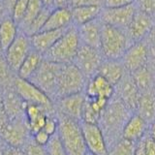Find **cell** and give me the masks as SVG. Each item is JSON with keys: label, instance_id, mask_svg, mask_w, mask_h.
<instances>
[{"label": "cell", "instance_id": "cell-41", "mask_svg": "<svg viewBox=\"0 0 155 155\" xmlns=\"http://www.w3.org/2000/svg\"><path fill=\"white\" fill-rule=\"evenodd\" d=\"M136 7L139 8V11L151 16L155 14V0H138Z\"/></svg>", "mask_w": 155, "mask_h": 155}, {"label": "cell", "instance_id": "cell-45", "mask_svg": "<svg viewBox=\"0 0 155 155\" xmlns=\"http://www.w3.org/2000/svg\"><path fill=\"white\" fill-rule=\"evenodd\" d=\"M54 8H63L68 7V0H53Z\"/></svg>", "mask_w": 155, "mask_h": 155}, {"label": "cell", "instance_id": "cell-36", "mask_svg": "<svg viewBox=\"0 0 155 155\" xmlns=\"http://www.w3.org/2000/svg\"><path fill=\"white\" fill-rule=\"evenodd\" d=\"M47 155H67L57 133L51 137L50 142L45 147Z\"/></svg>", "mask_w": 155, "mask_h": 155}, {"label": "cell", "instance_id": "cell-39", "mask_svg": "<svg viewBox=\"0 0 155 155\" xmlns=\"http://www.w3.org/2000/svg\"><path fill=\"white\" fill-rule=\"evenodd\" d=\"M57 127H58V120H57L56 114L47 115L43 130L50 136H53L57 133Z\"/></svg>", "mask_w": 155, "mask_h": 155}, {"label": "cell", "instance_id": "cell-2", "mask_svg": "<svg viewBox=\"0 0 155 155\" xmlns=\"http://www.w3.org/2000/svg\"><path fill=\"white\" fill-rule=\"evenodd\" d=\"M58 120L57 135L67 155H87L81 121L56 114Z\"/></svg>", "mask_w": 155, "mask_h": 155}, {"label": "cell", "instance_id": "cell-31", "mask_svg": "<svg viewBox=\"0 0 155 155\" xmlns=\"http://www.w3.org/2000/svg\"><path fill=\"white\" fill-rule=\"evenodd\" d=\"M17 75L11 70L2 53L0 54V89L5 90L12 88Z\"/></svg>", "mask_w": 155, "mask_h": 155}, {"label": "cell", "instance_id": "cell-47", "mask_svg": "<svg viewBox=\"0 0 155 155\" xmlns=\"http://www.w3.org/2000/svg\"><path fill=\"white\" fill-rule=\"evenodd\" d=\"M41 1L44 5V7L51 9V10L54 9V3H53V0H41Z\"/></svg>", "mask_w": 155, "mask_h": 155}, {"label": "cell", "instance_id": "cell-51", "mask_svg": "<svg viewBox=\"0 0 155 155\" xmlns=\"http://www.w3.org/2000/svg\"><path fill=\"white\" fill-rule=\"evenodd\" d=\"M3 4L2 1H0V21H1V14H2V10H3Z\"/></svg>", "mask_w": 155, "mask_h": 155}, {"label": "cell", "instance_id": "cell-15", "mask_svg": "<svg viewBox=\"0 0 155 155\" xmlns=\"http://www.w3.org/2000/svg\"><path fill=\"white\" fill-rule=\"evenodd\" d=\"M114 96L117 97L131 111L135 113L140 96V91L128 72H126L123 79L115 86Z\"/></svg>", "mask_w": 155, "mask_h": 155}, {"label": "cell", "instance_id": "cell-56", "mask_svg": "<svg viewBox=\"0 0 155 155\" xmlns=\"http://www.w3.org/2000/svg\"><path fill=\"white\" fill-rule=\"evenodd\" d=\"M87 155H92V154H90V153H87Z\"/></svg>", "mask_w": 155, "mask_h": 155}, {"label": "cell", "instance_id": "cell-17", "mask_svg": "<svg viewBox=\"0 0 155 155\" xmlns=\"http://www.w3.org/2000/svg\"><path fill=\"white\" fill-rule=\"evenodd\" d=\"M1 107L8 119H14L24 116L26 103L12 87V88L2 90Z\"/></svg>", "mask_w": 155, "mask_h": 155}, {"label": "cell", "instance_id": "cell-7", "mask_svg": "<svg viewBox=\"0 0 155 155\" xmlns=\"http://www.w3.org/2000/svg\"><path fill=\"white\" fill-rule=\"evenodd\" d=\"M62 65L44 59L39 69L29 80V81L41 89L53 102H55L56 99L57 82Z\"/></svg>", "mask_w": 155, "mask_h": 155}, {"label": "cell", "instance_id": "cell-13", "mask_svg": "<svg viewBox=\"0 0 155 155\" xmlns=\"http://www.w3.org/2000/svg\"><path fill=\"white\" fill-rule=\"evenodd\" d=\"M148 59V48L142 41L130 45L120 61L123 64L126 72L133 74L136 71L147 66Z\"/></svg>", "mask_w": 155, "mask_h": 155}, {"label": "cell", "instance_id": "cell-21", "mask_svg": "<svg viewBox=\"0 0 155 155\" xmlns=\"http://www.w3.org/2000/svg\"><path fill=\"white\" fill-rule=\"evenodd\" d=\"M66 29L40 31L34 34L30 37L33 50L44 56L51 50V48L54 45L58 39L62 36V34L65 32Z\"/></svg>", "mask_w": 155, "mask_h": 155}, {"label": "cell", "instance_id": "cell-29", "mask_svg": "<svg viewBox=\"0 0 155 155\" xmlns=\"http://www.w3.org/2000/svg\"><path fill=\"white\" fill-rule=\"evenodd\" d=\"M133 78V81L140 91V93L154 88L153 86V73L149 69L148 65L142 69L136 71L133 74H131Z\"/></svg>", "mask_w": 155, "mask_h": 155}, {"label": "cell", "instance_id": "cell-8", "mask_svg": "<svg viewBox=\"0 0 155 155\" xmlns=\"http://www.w3.org/2000/svg\"><path fill=\"white\" fill-rule=\"evenodd\" d=\"M13 88L26 104H35L43 107L48 115L56 114L54 102L29 81L22 80L17 76L14 81Z\"/></svg>", "mask_w": 155, "mask_h": 155}, {"label": "cell", "instance_id": "cell-19", "mask_svg": "<svg viewBox=\"0 0 155 155\" xmlns=\"http://www.w3.org/2000/svg\"><path fill=\"white\" fill-rule=\"evenodd\" d=\"M148 129L149 125L139 114L134 113L124 126L122 131V139L137 143L148 132Z\"/></svg>", "mask_w": 155, "mask_h": 155}, {"label": "cell", "instance_id": "cell-52", "mask_svg": "<svg viewBox=\"0 0 155 155\" xmlns=\"http://www.w3.org/2000/svg\"><path fill=\"white\" fill-rule=\"evenodd\" d=\"M2 104V90L0 89V107H1Z\"/></svg>", "mask_w": 155, "mask_h": 155}, {"label": "cell", "instance_id": "cell-35", "mask_svg": "<svg viewBox=\"0 0 155 155\" xmlns=\"http://www.w3.org/2000/svg\"><path fill=\"white\" fill-rule=\"evenodd\" d=\"M101 113L98 110H96L88 99L86 98L85 103L84 106V110H82V115H81V122H86V123H91V124H98L99 120L101 117Z\"/></svg>", "mask_w": 155, "mask_h": 155}, {"label": "cell", "instance_id": "cell-11", "mask_svg": "<svg viewBox=\"0 0 155 155\" xmlns=\"http://www.w3.org/2000/svg\"><path fill=\"white\" fill-rule=\"evenodd\" d=\"M136 11L137 7L135 3L120 8H102L99 21L104 24H109L121 30L127 31Z\"/></svg>", "mask_w": 155, "mask_h": 155}, {"label": "cell", "instance_id": "cell-25", "mask_svg": "<svg viewBox=\"0 0 155 155\" xmlns=\"http://www.w3.org/2000/svg\"><path fill=\"white\" fill-rule=\"evenodd\" d=\"M24 115H25L28 128L32 137V135L43 129L46 121V117L48 114L46 110L41 106H38L35 104H26Z\"/></svg>", "mask_w": 155, "mask_h": 155}, {"label": "cell", "instance_id": "cell-37", "mask_svg": "<svg viewBox=\"0 0 155 155\" xmlns=\"http://www.w3.org/2000/svg\"><path fill=\"white\" fill-rule=\"evenodd\" d=\"M29 0H18V2L15 4V6L11 12V17L18 25L21 22L24 15L26 13L27 5Z\"/></svg>", "mask_w": 155, "mask_h": 155}, {"label": "cell", "instance_id": "cell-50", "mask_svg": "<svg viewBox=\"0 0 155 155\" xmlns=\"http://www.w3.org/2000/svg\"><path fill=\"white\" fill-rule=\"evenodd\" d=\"M148 132H149V134H150V135H151V137L155 140V124L150 125V126H149Z\"/></svg>", "mask_w": 155, "mask_h": 155}, {"label": "cell", "instance_id": "cell-4", "mask_svg": "<svg viewBox=\"0 0 155 155\" xmlns=\"http://www.w3.org/2000/svg\"><path fill=\"white\" fill-rule=\"evenodd\" d=\"M129 47L127 32L102 23L100 51L104 59L121 60Z\"/></svg>", "mask_w": 155, "mask_h": 155}, {"label": "cell", "instance_id": "cell-5", "mask_svg": "<svg viewBox=\"0 0 155 155\" xmlns=\"http://www.w3.org/2000/svg\"><path fill=\"white\" fill-rule=\"evenodd\" d=\"M88 80L73 63L62 65L57 82L56 99L84 92Z\"/></svg>", "mask_w": 155, "mask_h": 155}, {"label": "cell", "instance_id": "cell-14", "mask_svg": "<svg viewBox=\"0 0 155 155\" xmlns=\"http://www.w3.org/2000/svg\"><path fill=\"white\" fill-rule=\"evenodd\" d=\"M85 100V92L61 97L54 102L56 114L65 115L67 117L78 121H81L82 110H84Z\"/></svg>", "mask_w": 155, "mask_h": 155}, {"label": "cell", "instance_id": "cell-1", "mask_svg": "<svg viewBox=\"0 0 155 155\" xmlns=\"http://www.w3.org/2000/svg\"><path fill=\"white\" fill-rule=\"evenodd\" d=\"M134 114L114 96L101 114L98 125L103 132L109 149L122 138V131L130 116Z\"/></svg>", "mask_w": 155, "mask_h": 155}, {"label": "cell", "instance_id": "cell-6", "mask_svg": "<svg viewBox=\"0 0 155 155\" xmlns=\"http://www.w3.org/2000/svg\"><path fill=\"white\" fill-rule=\"evenodd\" d=\"M31 139L25 115L22 117L8 119L0 129V142L5 147L23 148Z\"/></svg>", "mask_w": 155, "mask_h": 155}, {"label": "cell", "instance_id": "cell-54", "mask_svg": "<svg viewBox=\"0 0 155 155\" xmlns=\"http://www.w3.org/2000/svg\"><path fill=\"white\" fill-rule=\"evenodd\" d=\"M3 53V51H2V48H1V45H0V54H2Z\"/></svg>", "mask_w": 155, "mask_h": 155}, {"label": "cell", "instance_id": "cell-43", "mask_svg": "<svg viewBox=\"0 0 155 155\" xmlns=\"http://www.w3.org/2000/svg\"><path fill=\"white\" fill-rule=\"evenodd\" d=\"M135 3V0H104L103 7L108 9L125 7Z\"/></svg>", "mask_w": 155, "mask_h": 155}, {"label": "cell", "instance_id": "cell-34", "mask_svg": "<svg viewBox=\"0 0 155 155\" xmlns=\"http://www.w3.org/2000/svg\"><path fill=\"white\" fill-rule=\"evenodd\" d=\"M136 155H155V140L149 132L136 143Z\"/></svg>", "mask_w": 155, "mask_h": 155}, {"label": "cell", "instance_id": "cell-24", "mask_svg": "<svg viewBox=\"0 0 155 155\" xmlns=\"http://www.w3.org/2000/svg\"><path fill=\"white\" fill-rule=\"evenodd\" d=\"M98 75L102 76L114 87L123 79L126 70L120 60L104 59L98 70Z\"/></svg>", "mask_w": 155, "mask_h": 155}, {"label": "cell", "instance_id": "cell-20", "mask_svg": "<svg viewBox=\"0 0 155 155\" xmlns=\"http://www.w3.org/2000/svg\"><path fill=\"white\" fill-rule=\"evenodd\" d=\"M101 27L102 22L98 19L87 22L78 28L81 44L87 47L100 50L101 45Z\"/></svg>", "mask_w": 155, "mask_h": 155}, {"label": "cell", "instance_id": "cell-23", "mask_svg": "<svg viewBox=\"0 0 155 155\" xmlns=\"http://www.w3.org/2000/svg\"><path fill=\"white\" fill-rule=\"evenodd\" d=\"M135 113L149 126L155 124V88L140 93Z\"/></svg>", "mask_w": 155, "mask_h": 155}, {"label": "cell", "instance_id": "cell-38", "mask_svg": "<svg viewBox=\"0 0 155 155\" xmlns=\"http://www.w3.org/2000/svg\"><path fill=\"white\" fill-rule=\"evenodd\" d=\"M22 149L25 155H47L46 148L44 147L38 145L32 140V137L27 142V143L24 145V147Z\"/></svg>", "mask_w": 155, "mask_h": 155}, {"label": "cell", "instance_id": "cell-49", "mask_svg": "<svg viewBox=\"0 0 155 155\" xmlns=\"http://www.w3.org/2000/svg\"><path fill=\"white\" fill-rule=\"evenodd\" d=\"M14 155H25L22 148H13Z\"/></svg>", "mask_w": 155, "mask_h": 155}, {"label": "cell", "instance_id": "cell-28", "mask_svg": "<svg viewBox=\"0 0 155 155\" xmlns=\"http://www.w3.org/2000/svg\"><path fill=\"white\" fill-rule=\"evenodd\" d=\"M44 56L36 51L32 50L17 72V76L22 80L29 81L42 64Z\"/></svg>", "mask_w": 155, "mask_h": 155}, {"label": "cell", "instance_id": "cell-26", "mask_svg": "<svg viewBox=\"0 0 155 155\" xmlns=\"http://www.w3.org/2000/svg\"><path fill=\"white\" fill-rule=\"evenodd\" d=\"M101 11L102 7L99 6H81L73 8L71 9L73 24L79 27L87 22L98 19Z\"/></svg>", "mask_w": 155, "mask_h": 155}, {"label": "cell", "instance_id": "cell-53", "mask_svg": "<svg viewBox=\"0 0 155 155\" xmlns=\"http://www.w3.org/2000/svg\"><path fill=\"white\" fill-rule=\"evenodd\" d=\"M0 155H4V145L2 147H0Z\"/></svg>", "mask_w": 155, "mask_h": 155}, {"label": "cell", "instance_id": "cell-12", "mask_svg": "<svg viewBox=\"0 0 155 155\" xmlns=\"http://www.w3.org/2000/svg\"><path fill=\"white\" fill-rule=\"evenodd\" d=\"M87 151L92 155H108L109 147L98 124L81 122Z\"/></svg>", "mask_w": 155, "mask_h": 155}, {"label": "cell", "instance_id": "cell-40", "mask_svg": "<svg viewBox=\"0 0 155 155\" xmlns=\"http://www.w3.org/2000/svg\"><path fill=\"white\" fill-rule=\"evenodd\" d=\"M104 0H68V8L73 9L81 6L103 7Z\"/></svg>", "mask_w": 155, "mask_h": 155}, {"label": "cell", "instance_id": "cell-42", "mask_svg": "<svg viewBox=\"0 0 155 155\" xmlns=\"http://www.w3.org/2000/svg\"><path fill=\"white\" fill-rule=\"evenodd\" d=\"M51 137L48 133H46L45 131L43 129L38 131L37 133H35L34 135H32V140L35 142L38 145H40V147H45L46 145L48 144V143L50 142L51 140Z\"/></svg>", "mask_w": 155, "mask_h": 155}, {"label": "cell", "instance_id": "cell-3", "mask_svg": "<svg viewBox=\"0 0 155 155\" xmlns=\"http://www.w3.org/2000/svg\"><path fill=\"white\" fill-rule=\"evenodd\" d=\"M80 47L81 40L78 28L72 24L44 55V59L63 65L70 64L74 61Z\"/></svg>", "mask_w": 155, "mask_h": 155}, {"label": "cell", "instance_id": "cell-55", "mask_svg": "<svg viewBox=\"0 0 155 155\" xmlns=\"http://www.w3.org/2000/svg\"><path fill=\"white\" fill-rule=\"evenodd\" d=\"M3 147V143H1V142H0V147Z\"/></svg>", "mask_w": 155, "mask_h": 155}, {"label": "cell", "instance_id": "cell-9", "mask_svg": "<svg viewBox=\"0 0 155 155\" xmlns=\"http://www.w3.org/2000/svg\"><path fill=\"white\" fill-rule=\"evenodd\" d=\"M104 60L100 50L87 47L81 44L73 64L76 65L87 80L91 79L98 73L99 68Z\"/></svg>", "mask_w": 155, "mask_h": 155}, {"label": "cell", "instance_id": "cell-32", "mask_svg": "<svg viewBox=\"0 0 155 155\" xmlns=\"http://www.w3.org/2000/svg\"><path fill=\"white\" fill-rule=\"evenodd\" d=\"M51 11H52L51 9L44 7L42 11L39 13V15L35 18L33 19V21L30 23V25L27 27V29L23 33H25L26 35L31 37L32 35H34V34L40 32L43 29L44 25H45V23H46L47 19H48V16H50Z\"/></svg>", "mask_w": 155, "mask_h": 155}, {"label": "cell", "instance_id": "cell-22", "mask_svg": "<svg viewBox=\"0 0 155 155\" xmlns=\"http://www.w3.org/2000/svg\"><path fill=\"white\" fill-rule=\"evenodd\" d=\"M73 24L71 9L68 7L54 8L51 12L41 31L66 29Z\"/></svg>", "mask_w": 155, "mask_h": 155}, {"label": "cell", "instance_id": "cell-16", "mask_svg": "<svg viewBox=\"0 0 155 155\" xmlns=\"http://www.w3.org/2000/svg\"><path fill=\"white\" fill-rule=\"evenodd\" d=\"M151 16L137 10L127 29V35L133 43L142 42L152 29Z\"/></svg>", "mask_w": 155, "mask_h": 155}, {"label": "cell", "instance_id": "cell-48", "mask_svg": "<svg viewBox=\"0 0 155 155\" xmlns=\"http://www.w3.org/2000/svg\"><path fill=\"white\" fill-rule=\"evenodd\" d=\"M4 155H14L13 148L9 147H5L4 145Z\"/></svg>", "mask_w": 155, "mask_h": 155}, {"label": "cell", "instance_id": "cell-27", "mask_svg": "<svg viewBox=\"0 0 155 155\" xmlns=\"http://www.w3.org/2000/svg\"><path fill=\"white\" fill-rule=\"evenodd\" d=\"M18 33V25L15 22L12 17L4 18L0 21V45L3 53L17 38Z\"/></svg>", "mask_w": 155, "mask_h": 155}, {"label": "cell", "instance_id": "cell-10", "mask_svg": "<svg viewBox=\"0 0 155 155\" xmlns=\"http://www.w3.org/2000/svg\"><path fill=\"white\" fill-rule=\"evenodd\" d=\"M33 50L31 38L25 33L19 31L18 35L9 48L4 51V56L11 70L17 75V72L24 59Z\"/></svg>", "mask_w": 155, "mask_h": 155}, {"label": "cell", "instance_id": "cell-33", "mask_svg": "<svg viewBox=\"0 0 155 155\" xmlns=\"http://www.w3.org/2000/svg\"><path fill=\"white\" fill-rule=\"evenodd\" d=\"M108 155H136V143L121 138L109 149Z\"/></svg>", "mask_w": 155, "mask_h": 155}, {"label": "cell", "instance_id": "cell-18", "mask_svg": "<svg viewBox=\"0 0 155 155\" xmlns=\"http://www.w3.org/2000/svg\"><path fill=\"white\" fill-rule=\"evenodd\" d=\"M85 95L88 98H99L110 101L115 93V87L100 75H95L87 81Z\"/></svg>", "mask_w": 155, "mask_h": 155}, {"label": "cell", "instance_id": "cell-44", "mask_svg": "<svg viewBox=\"0 0 155 155\" xmlns=\"http://www.w3.org/2000/svg\"><path fill=\"white\" fill-rule=\"evenodd\" d=\"M1 1H2V4H3V7L5 9H7L8 11L12 12L15 4L18 2V0H1Z\"/></svg>", "mask_w": 155, "mask_h": 155}, {"label": "cell", "instance_id": "cell-46", "mask_svg": "<svg viewBox=\"0 0 155 155\" xmlns=\"http://www.w3.org/2000/svg\"><path fill=\"white\" fill-rule=\"evenodd\" d=\"M7 120H8L7 115L5 114L4 110H3V109H2V107H0V129L2 128L3 124H4L5 122H6Z\"/></svg>", "mask_w": 155, "mask_h": 155}, {"label": "cell", "instance_id": "cell-30", "mask_svg": "<svg viewBox=\"0 0 155 155\" xmlns=\"http://www.w3.org/2000/svg\"><path fill=\"white\" fill-rule=\"evenodd\" d=\"M44 8V5L41 0H29L26 13L24 15L21 22L19 23L18 28H21V31L24 32L27 29V27L30 25V23L33 21V19L35 18L39 13H40Z\"/></svg>", "mask_w": 155, "mask_h": 155}]
</instances>
